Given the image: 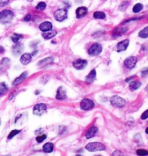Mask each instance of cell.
<instances>
[{
	"label": "cell",
	"instance_id": "cell-43",
	"mask_svg": "<svg viewBox=\"0 0 148 156\" xmlns=\"http://www.w3.org/2000/svg\"><path fill=\"white\" fill-rule=\"evenodd\" d=\"M95 156H101L100 155H95Z\"/></svg>",
	"mask_w": 148,
	"mask_h": 156
},
{
	"label": "cell",
	"instance_id": "cell-18",
	"mask_svg": "<svg viewBox=\"0 0 148 156\" xmlns=\"http://www.w3.org/2000/svg\"><path fill=\"white\" fill-rule=\"evenodd\" d=\"M57 34V31L54 30H51L43 32L42 37L45 40H49V39H51L52 38H54V36H56Z\"/></svg>",
	"mask_w": 148,
	"mask_h": 156
},
{
	"label": "cell",
	"instance_id": "cell-13",
	"mask_svg": "<svg viewBox=\"0 0 148 156\" xmlns=\"http://www.w3.org/2000/svg\"><path fill=\"white\" fill-rule=\"evenodd\" d=\"M20 61L21 63L23 64V65H28L32 61V55H31V54L28 53H25L21 55Z\"/></svg>",
	"mask_w": 148,
	"mask_h": 156
},
{
	"label": "cell",
	"instance_id": "cell-23",
	"mask_svg": "<svg viewBox=\"0 0 148 156\" xmlns=\"http://www.w3.org/2000/svg\"><path fill=\"white\" fill-rule=\"evenodd\" d=\"M141 85H142L141 82L137 81H134L130 83V84H129V88H130V89L132 90V91H135V90L138 89V88L141 86Z\"/></svg>",
	"mask_w": 148,
	"mask_h": 156
},
{
	"label": "cell",
	"instance_id": "cell-34",
	"mask_svg": "<svg viewBox=\"0 0 148 156\" xmlns=\"http://www.w3.org/2000/svg\"><path fill=\"white\" fill-rule=\"evenodd\" d=\"M110 156H124V155H123V152H121V150H115V151L112 153Z\"/></svg>",
	"mask_w": 148,
	"mask_h": 156
},
{
	"label": "cell",
	"instance_id": "cell-42",
	"mask_svg": "<svg viewBox=\"0 0 148 156\" xmlns=\"http://www.w3.org/2000/svg\"><path fill=\"white\" fill-rule=\"evenodd\" d=\"M76 156H82V155H77Z\"/></svg>",
	"mask_w": 148,
	"mask_h": 156
},
{
	"label": "cell",
	"instance_id": "cell-6",
	"mask_svg": "<svg viewBox=\"0 0 148 156\" xmlns=\"http://www.w3.org/2000/svg\"><path fill=\"white\" fill-rule=\"evenodd\" d=\"M47 110V107L45 104H37L34 106L33 110V112L35 115L37 116H41Z\"/></svg>",
	"mask_w": 148,
	"mask_h": 156
},
{
	"label": "cell",
	"instance_id": "cell-26",
	"mask_svg": "<svg viewBox=\"0 0 148 156\" xmlns=\"http://www.w3.org/2000/svg\"><path fill=\"white\" fill-rule=\"evenodd\" d=\"M142 9H143V5L141 3H137L133 7L132 11H133L134 13H138L140 11H142Z\"/></svg>",
	"mask_w": 148,
	"mask_h": 156
},
{
	"label": "cell",
	"instance_id": "cell-20",
	"mask_svg": "<svg viewBox=\"0 0 148 156\" xmlns=\"http://www.w3.org/2000/svg\"><path fill=\"white\" fill-rule=\"evenodd\" d=\"M53 61H54V58L52 57H48V58H46L44 59L41 60L38 62V65L40 66H45L48 65V64H51V63H53Z\"/></svg>",
	"mask_w": 148,
	"mask_h": 156
},
{
	"label": "cell",
	"instance_id": "cell-28",
	"mask_svg": "<svg viewBox=\"0 0 148 156\" xmlns=\"http://www.w3.org/2000/svg\"><path fill=\"white\" fill-rule=\"evenodd\" d=\"M8 85H7L5 83L2 82L0 84V94H2L4 93H5L6 91H8Z\"/></svg>",
	"mask_w": 148,
	"mask_h": 156
},
{
	"label": "cell",
	"instance_id": "cell-29",
	"mask_svg": "<svg viewBox=\"0 0 148 156\" xmlns=\"http://www.w3.org/2000/svg\"><path fill=\"white\" fill-rule=\"evenodd\" d=\"M20 132H21V130H12V131H11L10 133L9 134L8 138L9 139V140H11V139L13 138V137H15V135H17L18 134H19Z\"/></svg>",
	"mask_w": 148,
	"mask_h": 156
},
{
	"label": "cell",
	"instance_id": "cell-14",
	"mask_svg": "<svg viewBox=\"0 0 148 156\" xmlns=\"http://www.w3.org/2000/svg\"><path fill=\"white\" fill-rule=\"evenodd\" d=\"M98 127H95V126H92V127H90L85 133L86 139H90L93 137H94V136L96 134V133L98 132Z\"/></svg>",
	"mask_w": 148,
	"mask_h": 156
},
{
	"label": "cell",
	"instance_id": "cell-39",
	"mask_svg": "<svg viewBox=\"0 0 148 156\" xmlns=\"http://www.w3.org/2000/svg\"><path fill=\"white\" fill-rule=\"evenodd\" d=\"M145 132H146V133H147V134H148V127H147V128L146 129V130H145Z\"/></svg>",
	"mask_w": 148,
	"mask_h": 156
},
{
	"label": "cell",
	"instance_id": "cell-10",
	"mask_svg": "<svg viewBox=\"0 0 148 156\" xmlns=\"http://www.w3.org/2000/svg\"><path fill=\"white\" fill-rule=\"evenodd\" d=\"M129 41L128 39L123 40V41H121L119 43L116 45V51L117 52H122L127 49L128 46H129Z\"/></svg>",
	"mask_w": 148,
	"mask_h": 156
},
{
	"label": "cell",
	"instance_id": "cell-24",
	"mask_svg": "<svg viewBox=\"0 0 148 156\" xmlns=\"http://www.w3.org/2000/svg\"><path fill=\"white\" fill-rule=\"evenodd\" d=\"M93 18L95 19H99V20H103L106 18V14L101 11H96L93 14Z\"/></svg>",
	"mask_w": 148,
	"mask_h": 156
},
{
	"label": "cell",
	"instance_id": "cell-27",
	"mask_svg": "<svg viewBox=\"0 0 148 156\" xmlns=\"http://www.w3.org/2000/svg\"><path fill=\"white\" fill-rule=\"evenodd\" d=\"M139 36L142 38H148V27L145 28L139 32Z\"/></svg>",
	"mask_w": 148,
	"mask_h": 156
},
{
	"label": "cell",
	"instance_id": "cell-35",
	"mask_svg": "<svg viewBox=\"0 0 148 156\" xmlns=\"http://www.w3.org/2000/svg\"><path fill=\"white\" fill-rule=\"evenodd\" d=\"M10 0H0V6L5 7L8 5Z\"/></svg>",
	"mask_w": 148,
	"mask_h": 156
},
{
	"label": "cell",
	"instance_id": "cell-36",
	"mask_svg": "<svg viewBox=\"0 0 148 156\" xmlns=\"http://www.w3.org/2000/svg\"><path fill=\"white\" fill-rule=\"evenodd\" d=\"M148 118V109H147L145 112H143V114L141 116V119L142 120H146Z\"/></svg>",
	"mask_w": 148,
	"mask_h": 156
},
{
	"label": "cell",
	"instance_id": "cell-12",
	"mask_svg": "<svg viewBox=\"0 0 148 156\" xmlns=\"http://www.w3.org/2000/svg\"><path fill=\"white\" fill-rule=\"evenodd\" d=\"M52 29V23H51V22H49V21H46V22H42V23L39 25V30L41 31H42L43 32L51 30Z\"/></svg>",
	"mask_w": 148,
	"mask_h": 156
},
{
	"label": "cell",
	"instance_id": "cell-41",
	"mask_svg": "<svg viewBox=\"0 0 148 156\" xmlns=\"http://www.w3.org/2000/svg\"><path fill=\"white\" fill-rule=\"evenodd\" d=\"M4 156H12L11 155H4Z\"/></svg>",
	"mask_w": 148,
	"mask_h": 156
},
{
	"label": "cell",
	"instance_id": "cell-1",
	"mask_svg": "<svg viewBox=\"0 0 148 156\" xmlns=\"http://www.w3.org/2000/svg\"><path fill=\"white\" fill-rule=\"evenodd\" d=\"M85 149L90 152L102 151L106 149V146L100 142H90L85 146Z\"/></svg>",
	"mask_w": 148,
	"mask_h": 156
},
{
	"label": "cell",
	"instance_id": "cell-25",
	"mask_svg": "<svg viewBox=\"0 0 148 156\" xmlns=\"http://www.w3.org/2000/svg\"><path fill=\"white\" fill-rule=\"evenodd\" d=\"M23 38V36L22 35H20V34L14 33L13 35L11 36V40H12V42H14L15 43H18L20 40Z\"/></svg>",
	"mask_w": 148,
	"mask_h": 156
},
{
	"label": "cell",
	"instance_id": "cell-15",
	"mask_svg": "<svg viewBox=\"0 0 148 156\" xmlns=\"http://www.w3.org/2000/svg\"><path fill=\"white\" fill-rule=\"evenodd\" d=\"M56 98L59 100H63L64 99L67 98V94H66L65 90L64 89L62 86H60L59 88L57 89V95H56Z\"/></svg>",
	"mask_w": 148,
	"mask_h": 156
},
{
	"label": "cell",
	"instance_id": "cell-30",
	"mask_svg": "<svg viewBox=\"0 0 148 156\" xmlns=\"http://www.w3.org/2000/svg\"><path fill=\"white\" fill-rule=\"evenodd\" d=\"M136 155L139 156H146L148 155V151L144 149H139L136 150Z\"/></svg>",
	"mask_w": 148,
	"mask_h": 156
},
{
	"label": "cell",
	"instance_id": "cell-9",
	"mask_svg": "<svg viewBox=\"0 0 148 156\" xmlns=\"http://www.w3.org/2000/svg\"><path fill=\"white\" fill-rule=\"evenodd\" d=\"M136 62H137V58L134 56H131L126 58L123 63L126 68H129V69H132L136 66Z\"/></svg>",
	"mask_w": 148,
	"mask_h": 156
},
{
	"label": "cell",
	"instance_id": "cell-5",
	"mask_svg": "<svg viewBox=\"0 0 148 156\" xmlns=\"http://www.w3.org/2000/svg\"><path fill=\"white\" fill-rule=\"evenodd\" d=\"M54 19L58 22H62L67 18V10L66 9H59L54 12Z\"/></svg>",
	"mask_w": 148,
	"mask_h": 156
},
{
	"label": "cell",
	"instance_id": "cell-40",
	"mask_svg": "<svg viewBox=\"0 0 148 156\" xmlns=\"http://www.w3.org/2000/svg\"><path fill=\"white\" fill-rule=\"evenodd\" d=\"M27 1H28V2H31L33 1V0H27Z\"/></svg>",
	"mask_w": 148,
	"mask_h": 156
},
{
	"label": "cell",
	"instance_id": "cell-37",
	"mask_svg": "<svg viewBox=\"0 0 148 156\" xmlns=\"http://www.w3.org/2000/svg\"><path fill=\"white\" fill-rule=\"evenodd\" d=\"M142 77L148 76V68H145V69L142 71Z\"/></svg>",
	"mask_w": 148,
	"mask_h": 156
},
{
	"label": "cell",
	"instance_id": "cell-33",
	"mask_svg": "<svg viewBox=\"0 0 148 156\" xmlns=\"http://www.w3.org/2000/svg\"><path fill=\"white\" fill-rule=\"evenodd\" d=\"M46 138V134H43V135L38 136V137H36V141L38 142L41 143V142H42L44 140H45Z\"/></svg>",
	"mask_w": 148,
	"mask_h": 156
},
{
	"label": "cell",
	"instance_id": "cell-22",
	"mask_svg": "<svg viewBox=\"0 0 148 156\" xmlns=\"http://www.w3.org/2000/svg\"><path fill=\"white\" fill-rule=\"evenodd\" d=\"M27 76H28V73L27 72H24V73H23V74H21V75L19 77H18V78L14 81L13 85H18V84H19L20 83L22 82L23 80H25V78H26Z\"/></svg>",
	"mask_w": 148,
	"mask_h": 156
},
{
	"label": "cell",
	"instance_id": "cell-3",
	"mask_svg": "<svg viewBox=\"0 0 148 156\" xmlns=\"http://www.w3.org/2000/svg\"><path fill=\"white\" fill-rule=\"evenodd\" d=\"M102 50H103L102 45L100 43H95L93 44L89 48L88 54L92 56H96V55H98L101 53Z\"/></svg>",
	"mask_w": 148,
	"mask_h": 156
},
{
	"label": "cell",
	"instance_id": "cell-31",
	"mask_svg": "<svg viewBox=\"0 0 148 156\" xmlns=\"http://www.w3.org/2000/svg\"><path fill=\"white\" fill-rule=\"evenodd\" d=\"M46 4L44 2H41L37 5L35 8L38 9V10H44V9H46Z\"/></svg>",
	"mask_w": 148,
	"mask_h": 156
},
{
	"label": "cell",
	"instance_id": "cell-4",
	"mask_svg": "<svg viewBox=\"0 0 148 156\" xmlns=\"http://www.w3.org/2000/svg\"><path fill=\"white\" fill-rule=\"evenodd\" d=\"M110 104L115 107H118V108H121V107H123V106L126 104V101L123 99V98H121L119 96H113L110 98Z\"/></svg>",
	"mask_w": 148,
	"mask_h": 156
},
{
	"label": "cell",
	"instance_id": "cell-16",
	"mask_svg": "<svg viewBox=\"0 0 148 156\" xmlns=\"http://www.w3.org/2000/svg\"><path fill=\"white\" fill-rule=\"evenodd\" d=\"M128 29L126 28H116L113 31V36L119 37L121 36L124 33L127 32Z\"/></svg>",
	"mask_w": 148,
	"mask_h": 156
},
{
	"label": "cell",
	"instance_id": "cell-19",
	"mask_svg": "<svg viewBox=\"0 0 148 156\" xmlns=\"http://www.w3.org/2000/svg\"><path fill=\"white\" fill-rule=\"evenodd\" d=\"M96 77V71L95 69L92 70L90 73H89L88 75L86 76L85 81L87 84H91L94 81L95 78Z\"/></svg>",
	"mask_w": 148,
	"mask_h": 156
},
{
	"label": "cell",
	"instance_id": "cell-7",
	"mask_svg": "<svg viewBox=\"0 0 148 156\" xmlns=\"http://www.w3.org/2000/svg\"><path fill=\"white\" fill-rule=\"evenodd\" d=\"M95 107V104L92 100L89 99H84L80 103V108L81 109L85 110H90Z\"/></svg>",
	"mask_w": 148,
	"mask_h": 156
},
{
	"label": "cell",
	"instance_id": "cell-32",
	"mask_svg": "<svg viewBox=\"0 0 148 156\" xmlns=\"http://www.w3.org/2000/svg\"><path fill=\"white\" fill-rule=\"evenodd\" d=\"M128 5H129V2H126V1L122 2V3L121 4L120 6H119V10L125 11V10H126V8L128 7Z\"/></svg>",
	"mask_w": 148,
	"mask_h": 156
},
{
	"label": "cell",
	"instance_id": "cell-21",
	"mask_svg": "<svg viewBox=\"0 0 148 156\" xmlns=\"http://www.w3.org/2000/svg\"><path fill=\"white\" fill-rule=\"evenodd\" d=\"M43 150L44 152L47 153H50L54 150V145L53 143L51 142H47L43 146Z\"/></svg>",
	"mask_w": 148,
	"mask_h": 156
},
{
	"label": "cell",
	"instance_id": "cell-38",
	"mask_svg": "<svg viewBox=\"0 0 148 156\" xmlns=\"http://www.w3.org/2000/svg\"><path fill=\"white\" fill-rule=\"evenodd\" d=\"M31 20V15H27L24 18L23 20L25 21V22H29Z\"/></svg>",
	"mask_w": 148,
	"mask_h": 156
},
{
	"label": "cell",
	"instance_id": "cell-17",
	"mask_svg": "<svg viewBox=\"0 0 148 156\" xmlns=\"http://www.w3.org/2000/svg\"><path fill=\"white\" fill-rule=\"evenodd\" d=\"M23 50V46L21 43H16L15 45L12 47V53L14 55H18L22 53Z\"/></svg>",
	"mask_w": 148,
	"mask_h": 156
},
{
	"label": "cell",
	"instance_id": "cell-2",
	"mask_svg": "<svg viewBox=\"0 0 148 156\" xmlns=\"http://www.w3.org/2000/svg\"><path fill=\"white\" fill-rule=\"evenodd\" d=\"M14 14L10 9H5L1 12L0 13V21L2 22V23H7V22H9L13 18Z\"/></svg>",
	"mask_w": 148,
	"mask_h": 156
},
{
	"label": "cell",
	"instance_id": "cell-11",
	"mask_svg": "<svg viewBox=\"0 0 148 156\" xmlns=\"http://www.w3.org/2000/svg\"><path fill=\"white\" fill-rule=\"evenodd\" d=\"M88 10L85 7H80L76 9V17L77 19H81L87 15Z\"/></svg>",
	"mask_w": 148,
	"mask_h": 156
},
{
	"label": "cell",
	"instance_id": "cell-8",
	"mask_svg": "<svg viewBox=\"0 0 148 156\" xmlns=\"http://www.w3.org/2000/svg\"><path fill=\"white\" fill-rule=\"evenodd\" d=\"M73 67L77 70H83L87 66V61L84 59H76L75 61H73L72 63Z\"/></svg>",
	"mask_w": 148,
	"mask_h": 156
}]
</instances>
